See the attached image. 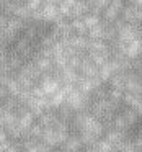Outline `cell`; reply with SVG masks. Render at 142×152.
I'll list each match as a JSON object with an SVG mask.
<instances>
[{
  "label": "cell",
  "instance_id": "obj_1",
  "mask_svg": "<svg viewBox=\"0 0 142 152\" xmlns=\"http://www.w3.org/2000/svg\"><path fill=\"white\" fill-rule=\"evenodd\" d=\"M122 15V20L126 21L127 25H137V23H142V8H139L137 5H129V7H124L121 12Z\"/></svg>",
  "mask_w": 142,
  "mask_h": 152
},
{
  "label": "cell",
  "instance_id": "obj_3",
  "mask_svg": "<svg viewBox=\"0 0 142 152\" xmlns=\"http://www.w3.org/2000/svg\"><path fill=\"white\" fill-rule=\"evenodd\" d=\"M15 2H17V4H21V2H26V0H15Z\"/></svg>",
  "mask_w": 142,
  "mask_h": 152
},
{
  "label": "cell",
  "instance_id": "obj_2",
  "mask_svg": "<svg viewBox=\"0 0 142 152\" xmlns=\"http://www.w3.org/2000/svg\"><path fill=\"white\" fill-rule=\"evenodd\" d=\"M44 4H51V5H56V4H60L62 0H43Z\"/></svg>",
  "mask_w": 142,
  "mask_h": 152
}]
</instances>
